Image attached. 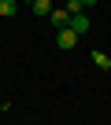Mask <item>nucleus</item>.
I'll return each instance as SVG.
<instances>
[{
  "instance_id": "obj_3",
  "label": "nucleus",
  "mask_w": 111,
  "mask_h": 125,
  "mask_svg": "<svg viewBox=\"0 0 111 125\" xmlns=\"http://www.w3.org/2000/svg\"><path fill=\"white\" fill-rule=\"evenodd\" d=\"M48 19H52V26H56V30L70 26V11H67V8H52V11H48Z\"/></svg>"
},
{
  "instance_id": "obj_4",
  "label": "nucleus",
  "mask_w": 111,
  "mask_h": 125,
  "mask_svg": "<svg viewBox=\"0 0 111 125\" xmlns=\"http://www.w3.org/2000/svg\"><path fill=\"white\" fill-rule=\"evenodd\" d=\"M19 15V0H0V19H15Z\"/></svg>"
},
{
  "instance_id": "obj_6",
  "label": "nucleus",
  "mask_w": 111,
  "mask_h": 125,
  "mask_svg": "<svg viewBox=\"0 0 111 125\" xmlns=\"http://www.w3.org/2000/svg\"><path fill=\"white\" fill-rule=\"evenodd\" d=\"M93 62H96L100 70H111V55L107 52H93Z\"/></svg>"
},
{
  "instance_id": "obj_5",
  "label": "nucleus",
  "mask_w": 111,
  "mask_h": 125,
  "mask_svg": "<svg viewBox=\"0 0 111 125\" xmlns=\"http://www.w3.org/2000/svg\"><path fill=\"white\" fill-rule=\"evenodd\" d=\"M33 15H41V19H48V11H52V0H33Z\"/></svg>"
},
{
  "instance_id": "obj_8",
  "label": "nucleus",
  "mask_w": 111,
  "mask_h": 125,
  "mask_svg": "<svg viewBox=\"0 0 111 125\" xmlns=\"http://www.w3.org/2000/svg\"><path fill=\"white\" fill-rule=\"evenodd\" d=\"M19 4H33V0H19Z\"/></svg>"
},
{
  "instance_id": "obj_7",
  "label": "nucleus",
  "mask_w": 111,
  "mask_h": 125,
  "mask_svg": "<svg viewBox=\"0 0 111 125\" xmlns=\"http://www.w3.org/2000/svg\"><path fill=\"white\" fill-rule=\"evenodd\" d=\"M82 8H85V11H89V8H96V0H82Z\"/></svg>"
},
{
  "instance_id": "obj_2",
  "label": "nucleus",
  "mask_w": 111,
  "mask_h": 125,
  "mask_svg": "<svg viewBox=\"0 0 111 125\" xmlns=\"http://www.w3.org/2000/svg\"><path fill=\"white\" fill-rule=\"evenodd\" d=\"M70 30H74L78 37H85V33L93 30V26H89V15H85V11H74V15H70Z\"/></svg>"
},
{
  "instance_id": "obj_1",
  "label": "nucleus",
  "mask_w": 111,
  "mask_h": 125,
  "mask_svg": "<svg viewBox=\"0 0 111 125\" xmlns=\"http://www.w3.org/2000/svg\"><path fill=\"white\" fill-rule=\"evenodd\" d=\"M78 41H82V37H78V33H74L70 26H63V30H56V44H59L63 52H70V48H78Z\"/></svg>"
}]
</instances>
